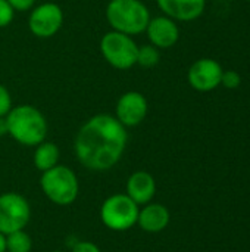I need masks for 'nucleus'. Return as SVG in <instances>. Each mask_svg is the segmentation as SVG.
Instances as JSON below:
<instances>
[{"label": "nucleus", "mask_w": 250, "mask_h": 252, "mask_svg": "<svg viewBox=\"0 0 250 252\" xmlns=\"http://www.w3.org/2000/svg\"><path fill=\"white\" fill-rule=\"evenodd\" d=\"M156 3L165 16L174 21H193L206 6V0H156Z\"/></svg>", "instance_id": "obj_12"}, {"label": "nucleus", "mask_w": 250, "mask_h": 252, "mask_svg": "<svg viewBox=\"0 0 250 252\" xmlns=\"http://www.w3.org/2000/svg\"><path fill=\"white\" fill-rule=\"evenodd\" d=\"M12 109V96L9 90L0 84V117H6Z\"/></svg>", "instance_id": "obj_20"}, {"label": "nucleus", "mask_w": 250, "mask_h": 252, "mask_svg": "<svg viewBox=\"0 0 250 252\" xmlns=\"http://www.w3.org/2000/svg\"><path fill=\"white\" fill-rule=\"evenodd\" d=\"M128 142L127 127L115 115L97 114L78 130L74 151L78 162L91 171H106L122 158Z\"/></svg>", "instance_id": "obj_1"}, {"label": "nucleus", "mask_w": 250, "mask_h": 252, "mask_svg": "<svg viewBox=\"0 0 250 252\" xmlns=\"http://www.w3.org/2000/svg\"><path fill=\"white\" fill-rule=\"evenodd\" d=\"M161 59V53L159 49L155 47L153 44H144V46H139V52H137V65L143 66V68H152L155 65L159 63Z\"/></svg>", "instance_id": "obj_17"}, {"label": "nucleus", "mask_w": 250, "mask_h": 252, "mask_svg": "<svg viewBox=\"0 0 250 252\" xmlns=\"http://www.w3.org/2000/svg\"><path fill=\"white\" fill-rule=\"evenodd\" d=\"M150 44L158 49H169L180 38V30L174 19L168 16H156L150 18L146 31Z\"/></svg>", "instance_id": "obj_11"}, {"label": "nucleus", "mask_w": 250, "mask_h": 252, "mask_svg": "<svg viewBox=\"0 0 250 252\" xmlns=\"http://www.w3.org/2000/svg\"><path fill=\"white\" fill-rule=\"evenodd\" d=\"M149 105L143 93L130 90L121 94L115 106V118L124 127H136L141 124L147 115Z\"/></svg>", "instance_id": "obj_9"}, {"label": "nucleus", "mask_w": 250, "mask_h": 252, "mask_svg": "<svg viewBox=\"0 0 250 252\" xmlns=\"http://www.w3.org/2000/svg\"><path fill=\"white\" fill-rule=\"evenodd\" d=\"M40 186L46 198L60 207L71 205L80 192L77 174L69 167L59 164L47 171H43Z\"/></svg>", "instance_id": "obj_4"}, {"label": "nucleus", "mask_w": 250, "mask_h": 252, "mask_svg": "<svg viewBox=\"0 0 250 252\" xmlns=\"http://www.w3.org/2000/svg\"><path fill=\"white\" fill-rule=\"evenodd\" d=\"M7 134L24 146H37L46 140L49 124L40 109L32 105L12 106L6 115Z\"/></svg>", "instance_id": "obj_2"}, {"label": "nucleus", "mask_w": 250, "mask_h": 252, "mask_svg": "<svg viewBox=\"0 0 250 252\" xmlns=\"http://www.w3.org/2000/svg\"><path fill=\"white\" fill-rule=\"evenodd\" d=\"M169 211L162 204H146L137 217V224L147 233H159L169 224Z\"/></svg>", "instance_id": "obj_14"}, {"label": "nucleus", "mask_w": 250, "mask_h": 252, "mask_svg": "<svg viewBox=\"0 0 250 252\" xmlns=\"http://www.w3.org/2000/svg\"><path fill=\"white\" fill-rule=\"evenodd\" d=\"M63 25V10L57 3L47 1L32 7L28 18V28L38 38H50Z\"/></svg>", "instance_id": "obj_8"}, {"label": "nucleus", "mask_w": 250, "mask_h": 252, "mask_svg": "<svg viewBox=\"0 0 250 252\" xmlns=\"http://www.w3.org/2000/svg\"><path fill=\"white\" fill-rule=\"evenodd\" d=\"M7 3L13 7V10L25 12V10L32 9V6H34L35 0H7Z\"/></svg>", "instance_id": "obj_21"}, {"label": "nucleus", "mask_w": 250, "mask_h": 252, "mask_svg": "<svg viewBox=\"0 0 250 252\" xmlns=\"http://www.w3.org/2000/svg\"><path fill=\"white\" fill-rule=\"evenodd\" d=\"M59 158H60V151H59L57 145L53 142H47V140L37 145L34 155H32L34 165L41 173L56 167L59 164Z\"/></svg>", "instance_id": "obj_15"}, {"label": "nucleus", "mask_w": 250, "mask_h": 252, "mask_svg": "<svg viewBox=\"0 0 250 252\" xmlns=\"http://www.w3.org/2000/svg\"><path fill=\"white\" fill-rule=\"evenodd\" d=\"M0 252H6V235L0 233Z\"/></svg>", "instance_id": "obj_24"}, {"label": "nucleus", "mask_w": 250, "mask_h": 252, "mask_svg": "<svg viewBox=\"0 0 250 252\" xmlns=\"http://www.w3.org/2000/svg\"><path fill=\"white\" fill-rule=\"evenodd\" d=\"M140 207L125 193H115L106 198L100 207L102 223L115 232H125L137 224Z\"/></svg>", "instance_id": "obj_5"}, {"label": "nucleus", "mask_w": 250, "mask_h": 252, "mask_svg": "<svg viewBox=\"0 0 250 252\" xmlns=\"http://www.w3.org/2000/svg\"><path fill=\"white\" fill-rule=\"evenodd\" d=\"M29 219L31 208L22 195L16 192L0 195V233L9 235L24 230Z\"/></svg>", "instance_id": "obj_7"}, {"label": "nucleus", "mask_w": 250, "mask_h": 252, "mask_svg": "<svg viewBox=\"0 0 250 252\" xmlns=\"http://www.w3.org/2000/svg\"><path fill=\"white\" fill-rule=\"evenodd\" d=\"M52 252H63V251H52Z\"/></svg>", "instance_id": "obj_25"}, {"label": "nucleus", "mask_w": 250, "mask_h": 252, "mask_svg": "<svg viewBox=\"0 0 250 252\" xmlns=\"http://www.w3.org/2000/svg\"><path fill=\"white\" fill-rule=\"evenodd\" d=\"M32 241L24 230H18L6 235V251L7 252H31Z\"/></svg>", "instance_id": "obj_16"}, {"label": "nucleus", "mask_w": 250, "mask_h": 252, "mask_svg": "<svg viewBox=\"0 0 250 252\" xmlns=\"http://www.w3.org/2000/svg\"><path fill=\"white\" fill-rule=\"evenodd\" d=\"M242 83V77L237 71H222L221 84L227 89H237Z\"/></svg>", "instance_id": "obj_19"}, {"label": "nucleus", "mask_w": 250, "mask_h": 252, "mask_svg": "<svg viewBox=\"0 0 250 252\" xmlns=\"http://www.w3.org/2000/svg\"><path fill=\"white\" fill-rule=\"evenodd\" d=\"M15 18L13 7L7 3V0H0V28L10 25Z\"/></svg>", "instance_id": "obj_18"}, {"label": "nucleus", "mask_w": 250, "mask_h": 252, "mask_svg": "<svg viewBox=\"0 0 250 252\" xmlns=\"http://www.w3.org/2000/svg\"><path fill=\"white\" fill-rule=\"evenodd\" d=\"M106 19L113 31L137 35L146 31L150 12L141 0H111L106 6Z\"/></svg>", "instance_id": "obj_3"}, {"label": "nucleus", "mask_w": 250, "mask_h": 252, "mask_svg": "<svg viewBox=\"0 0 250 252\" xmlns=\"http://www.w3.org/2000/svg\"><path fill=\"white\" fill-rule=\"evenodd\" d=\"M100 52L105 61L116 69L125 71L137 65L139 46L131 35L113 30L106 32L100 40Z\"/></svg>", "instance_id": "obj_6"}, {"label": "nucleus", "mask_w": 250, "mask_h": 252, "mask_svg": "<svg viewBox=\"0 0 250 252\" xmlns=\"http://www.w3.org/2000/svg\"><path fill=\"white\" fill-rule=\"evenodd\" d=\"M222 66L215 59L202 58L196 61L187 74V80L194 90L211 92L221 84Z\"/></svg>", "instance_id": "obj_10"}, {"label": "nucleus", "mask_w": 250, "mask_h": 252, "mask_svg": "<svg viewBox=\"0 0 250 252\" xmlns=\"http://www.w3.org/2000/svg\"><path fill=\"white\" fill-rule=\"evenodd\" d=\"M156 193L155 177L147 171L133 173L125 185V195H128L139 207L149 204Z\"/></svg>", "instance_id": "obj_13"}, {"label": "nucleus", "mask_w": 250, "mask_h": 252, "mask_svg": "<svg viewBox=\"0 0 250 252\" xmlns=\"http://www.w3.org/2000/svg\"><path fill=\"white\" fill-rule=\"evenodd\" d=\"M7 134V121L6 117H0V137Z\"/></svg>", "instance_id": "obj_23"}, {"label": "nucleus", "mask_w": 250, "mask_h": 252, "mask_svg": "<svg viewBox=\"0 0 250 252\" xmlns=\"http://www.w3.org/2000/svg\"><path fill=\"white\" fill-rule=\"evenodd\" d=\"M71 252H102V251H100V248H99L96 244H93V242H90V241H83V242L75 244Z\"/></svg>", "instance_id": "obj_22"}]
</instances>
